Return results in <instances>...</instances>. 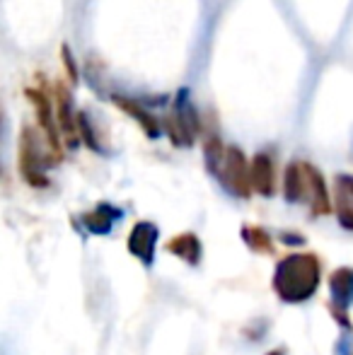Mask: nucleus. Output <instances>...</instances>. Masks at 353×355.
<instances>
[{
    "mask_svg": "<svg viewBox=\"0 0 353 355\" xmlns=\"http://www.w3.org/2000/svg\"><path fill=\"white\" fill-rule=\"evenodd\" d=\"M322 266L317 254H291L276 263L273 290L288 304L307 302L320 288Z\"/></svg>",
    "mask_w": 353,
    "mask_h": 355,
    "instance_id": "f257e3e1",
    "label": "nucleus"
},
{
    "mask_svg": "<svg viewBox=\"0 0 353 355\" xmlns=\"http://www.w3.org/2000/svg\"><path fill=\"white\" fill-rule=\"evenodd\" d=\"M49 164H56V159L51 157V153H44L42 145H39L37 131L27 126L19 136V174L29 187L44 189L49 187Z\"/></svg>",
    "mask_w": 353,
    "mask_h": 355,
    "instance_id": "f03ea898",
    "label": "nucleus"
},
{
    "mask_svg": "<svg viewBox=\"0 0 353 355\" xmlns=\"http://www.w3.org/2000/svg\"><path fill=\"white\" fill-rule=\"evenodd\" d=\"M218 182L225 187L227 193L240 198H250L252 196V164L247 162L245 153L235 145H230L225 153V159H223V167L218 172Z\"/></svg>",
    "mask_w": 353,
    "mask_h": 355,
    "instance_id": "7ed1b4c3",
    "label": "nucleus"
},
{
    "mask_svg": "<svg viewBox=\"0 0 353 355\" xmlns=\"http://www.w3.org/2000/svg\"><path fill=\"white\" fill-rule=\"evenodd\" d=\"M353 304V268L339 266L329 276V314L334 322L346 331H353V324L349 317V307Z\"/></svg>",
    "mask_w": 353,
    "mask_h": 355,
    "instance_id": "20e7f679",
    "label": "nucleus"
},
{
    "mask_svg": "<svg viewBox=\"0 0 353 355\" xmlns=\"http://www.w3.org/2000/svg\"><path fill=\"white\" fill-rule=\"evenodd\" d=\"M302 167V203L310 206V211L315 218L332 213V201H329V189L322 177V172L310 162H300Z\"/></svg>",
    "mask_w": 353,
    "mask_h": 355,
    "instance_id": "39448f33",
    "label": "nucleus"
},
{
    "mask_svg": "<svg viewBox=\"0 0 353 355\" xmlns=\"http://www.w3.org/2000/svg\"><path fill=\"white\" fill-rule=\"evenodd\" d=\"M27 99L32 102L34 114H37V121L42 126L44 136H46L49 153L53 155L56 162H61V138H58V121H56V109L51 107L46 92L44 89H27Z\"/></svg>",
    "mask_w": 353,
    "mask_h": 355,
    "instance_id": "423d86ee",
    "label": "nucleus"
},
{
    "mask_svg": "<svg viewBox=\"0 0 353 355\" xmlns=\"http://www.w3.org/2000/svg\"><path fill=\"white\" fill-rule=\"evenodd\" d=\"M53 109H56V121L61 128L66 145L71 150H76L80 145V131H78V112L73 107V94L68 92V87L63 83H56L53 87Z\"/></svg>",
    "mask_w": 353,
    "mask_h": 355,
    "instance_id": "0eeeda50",
    "label": "nucleus"
},
{
    "mask_svg": "<svg viewBox=\"0 0 353 355\" xmlns=\"http://www.w3.org/2000/svg\"><path fill=\"white\" fill-rule=\"evenodd\" d=\"M157 237H160V227L150 220H141L131 227L128 232V252L138 259L146 268H150L155 263V247H157Z\"/></svg>",
    "mask_w": 353,
    "mask_h": 355,
    "instance_id": "6e6552de",
    "label": "nucleus"
},
{
    "mask_svg": "<svg viewBox=\"0 0 353 355\" xmlns=\"http://www.w3.org/2000/svg\"><path fill=\"white\" fill-rule=\"evenodd\" d=\"M123 218V211L112 203H99L89 213L80 215V225L89 234H109L114 230V223Z\"/></svg>",
    "mask_w": 353,
    "mask_h": 355,
    "instance_id": "1a4fd4ad",
    "label": "nucleus"
},
{
    "mask_svg": "<svg viewBox=\"0 0 353 355\" xmlns=\"http://www.w3.org/2000/svg\"><path fill=\"white\" fill-rule=\"evenodd\" d=\"M112 102L117 104V107L121 109L126 116H131L133 121H136L138 126L146 131L148 138H157V136H160V121H157V119L153 116V112H148V109L143 107L141 102L126 97V94H112Z\"/></svg>",
    "mask_w": 353,
    "mask_h": 355,
    "instance_id": "9d476101",
    "label": "nucleus"
},
{
    "mask_svg": "<svg viewBox=\"0 0 353 355\" xmlns=\"http://www.w3.org/2000/svg\"><path fill=\"white\" fill-rule=\"evenodd\" d=\"M334 211L341 227L353 232V174H339L334 179Z\"/></svg>",
    "mask_w": 353,
    "mask_h": 355,
    "instance_id": "9b49d317",
    "label": "nucleus"
},
{
    "mask_svg": "<svg viewBox=\"0 0 353 355\" xmlns=\"http://www.w3.org/2000/svg\"><path fill=\"white\" fill-rule=\"evenodd\" d=\"M175 116L179 121L182 133L187 136L189 145H193V138H196L198 131H201V121H198L196 107H193V102L189 99V89L187 87L179 89L177 97H175Z\"/></svg>",
    "mask_w": 353,
    "mask_h": 355,
    "instance_id": "f8f14e48",
    "label": "nucleus"
},
{
    "mask_svg": "<svg viewBox=\"0 0 353 355\" xmlns=\"http://www.w3.org/2000/svg\"><path fill=\"white\" fill-rule=\"evenodd\" d=\"M252 189L264 198H271L273 191H276L273 159L266 153L255 155V159H252Z\"/></svg>",
    "mask_w": 353,
    "mask_h": 355,
    "instance_id": "ddd939ff",
    "label": "nucleus"
},
{
    "mask_svg": "<svg viewBox=\"0 0 353 355\" xmlns=\"http://www.w3.org/2000/svg\"><path fill=\"white\" fill-rule=\"evenodd\" d=\"M165 249L182 259L184 263H189V266H198V263H201V257H203L201 239H198L193 232H182V234H177V237H172L170 242L165 244Z\"/></svg>",
    "mask_w": 353,
    "mask_h": 355,
    "instance_id": "4468645a",
    "label": "nucleus"
},
{
    "mask_svg": "<svg viewBox=\"0 0 353 355\" xmlns=\"http://www.w3.org/2000/svg\"><path fill=\"white\" fill-rule=\"evenodd\" d=\"M240 234H242V242H245L252 252L266 254V257H273V252H276L271 234H268L264 227H259V225H250V223L242 225Z\"/></svg>",
    "mask_w": 353,
    "mask_h": 355,
    "instance_id": "2eb2a0df",
    "label": "nucleus"
},
{
    "mask_svg": "<svg viewBox=\"0 0 353 355\" xmlns=\"http://www.w3.org/2000/svg\"><path fill=\"white\" fill-rule=\"evenodd\" d=\"M283 196L288 203H302V167L300 162H291L283 174Z\"/></svg>",
    "mask_w": 353,
    "mask_h": 355,
    "instance_id": "dca6fc26",
    "label": "nucleus"
},
{
    "mask_svg": "<svg viewBox=\"0 0 353 355\" xmlns=\"http://www.w3.org/2000/svg\"><path fill=\"white\" fill-rule=\"evenodd\" d=\"M227 148L223 145V141L218 136H206V143H203V159H206V169L208 174L218 177L223 167V159H225Z\"/></svg>",
    "mask_w": 353,
    "mask_h": 355,
    "instance_id": "f3484780",
    "label": "nucleus"
},
{
    "mask_svg": "<svg viewBox=\"0 0 353 355\" xmlns=\"http://www.w3.org/2000/svg\"><path fill=\"white\" fill-rule=\"evenodd\" d=\"M78 131H80V141H85V145L89 150H94V153H104L102 143H99V138H97V131H94L92 121H89V116L85 112H78Z\"/></svg>",
    "mask_w": 353,
    "mask_h": 355,
    "instance_id": "a211bd4d",
    "label": "nucleus"
},
{
    "mask_svg": "<svg viewBox=\"0 0 353 355\" xmlns=\"http://www.w3.org/2000/svg\"><path fill=\"white\" fill-rule=\"evenodd\" d=\"M61 58H63V66H66L71 83L78 85V80H80V73H78L76 58H73V51H71V46H68V44H63V46H61Z\"/></svg>",
    "mask_w": 353,
    "mask_h": 355,
    "instance_id": "6ab92c4d",
    "label": "nucleus"
},
{
    "mask_svg": "<svg viewBox=\"0 0 353 355\" xmlns=\"http://www.w3.org/2000/svg\"><path fill=\"white\" fill-rule=\"evenodd\" d=\"M334 355H353V331H346L336 338Z\"/></svg>",
    "mask_w": 353,
    "mask_h": 355,
    "instance_id": "aec40b11",
    "label": "nucleus"
},
{
    "mask_svg": "<svg viewBox=\"0 0 353 355\" xmlns=\"http://www.w3.org/2000/svg\"><path fill=\"white\" fill-rule=\"evenodd\" d=\"M281 242H286V244H302V242H305V239H302L300 234L283 232V234H281Z\"/></svg>",
    "mask_w": 353,
    "mask_h": 355,
    "instance_id": "412c9836",
    "label": "nucleus"
},
{
    "mask_svg": "<svg viewBox=\"0 0 353 355\" xmlns=\"http://www.w3.org/2000/svg\"><path fill=\"white\" fill-rule=\"evenodd\" d=\"M266 355H286V351H283V348H276V351H271V353H266Z\"/></svg>",
    "mask_w": 353,
    "mask_h": 355,
    "instance_id": "4be33fe9",
    "label": "nucleus"
}]
</instances>
